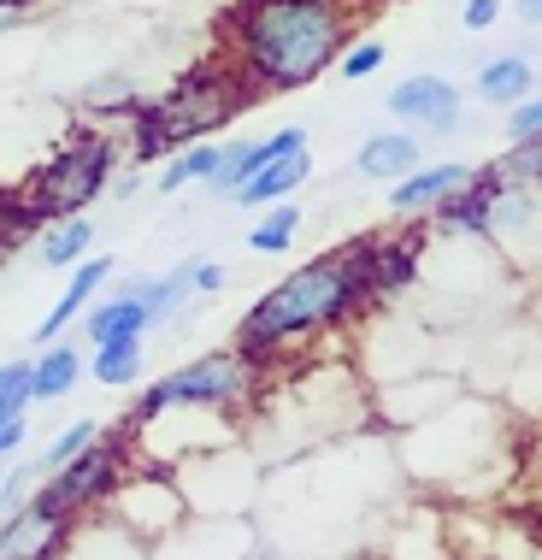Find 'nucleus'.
Returning a JSON list of instances; mask_svg holds the SVG:
<instances>
[{
    "instance_id": "obj_1",
    "label": "nucleus",
    "mask_w": 542,
    "mask_h": 560,
    "mask_svg": "<svg viewBox=\"0 0 542 560\" xmlns=\"http://www.w3.org/2000/svg\"><path fill=\"white\" fill-rule=\"evenodd\" d=\"M366 313L372 295H366V271H360V248H337L271 283L236 319V348L248 360H260L266 372H283L307 348V337H342Z\"/></svg>"
},
{
    "instance_id": "obj_2",
    "label": "nucleus",
    "mask_w": 542,
    "mask_h": 560,
    "mask_svg": "<svg viewBox=\"0 0 542 560\" xmlns=\"http://www.w3.org/2000/svg\"><path fill=\"white\" fill-rule=\"evenodd\" d=\"M349 42L342 0H243L231 12V66L254 95H290L319 83Z\"/></svg>"
},
{
    "instance_id": "obj_3",
    "label": "nucleus",
    "mask_w": 542,
    "mask_h": 560,
    "mask_svg": "<svg viewBox=\"0 0 542 560\" xmlns=\"http://www.w3.org/2000/svg\"><path fill=\"white\" fill-rule=\"evenodd\" d=\"M507 413L472 389L443 401L419 425L401 431V472H413L425 490H455L472 495L490 466H507Z\"/></svg>"
},
{
    "instance_id": "obj_4",
    "label": "nucleus",
    "mask_w": 542,
    "mask_h": 560,
    "mask_svg": "<svg viewBox=\"0 0 542 560\" xmlns=\"http://www.w3.org/2000/svg\"><path fill=\"white\" fill-rule=\"evenodd\" d=\"M254 101L248 78L231 66V59H207V66L184 71L172 89H165L160 101H142V107H130V160L154 165L165 160L172 148L184 142H201V136H213L219 125H231L236 113H243Z\"/></svg>"
},
{
    "instance_id": "obj_5",
    "label": "nucleus",
    "mask_w": 542,
    "mask_h": 560,
    "mask_svg": "<svg viewBox=\"0 0 542 560\" xmlns=\"http://www.w3.org/2000/svg\"><path fill=\"white\" fill-rule=\"evenodd\" d=\"M266 366L248 360L243 348H213V354L189 360V366L160 372L142 396L130 401V419H148L160 407H219V413H254V401H266Z\"/></svg>"
},
{
    "instance_id": "obj_6",
    "label": "nucleus",
    "mask_w": 542,
    "mask_h": 560,
    "mask_svg": "<svg viewBox=\"0 0 542 560\" xmlns=\"http://www.w3.org/2000/svg\"><path fill=\"white\" fill-rule=\"evenodd\" d=\"M113 172H118V136L113 130H78L48 154V165L36 172V184L24 189L19 207L42 231V224L59 219V213H89V207L107 195Z\"/></svg>"
},
{
    "instance_id": "obj_7",
    "label": "nucleus",
    "mask_w": 542,
    "mask_h": 560,
    "mask_svg": "<svg viewBox=\"0 0 542 560\" xmlns=\"http://www.w3.org/2000/svg\"><path fill=\"white\" fill-rule=\"evenodd\" d=\"M177 490H184L189 513H207V520H248L254 502L266 495V454L236 436V443L201 448L189 454L184 466H172Z\"/></svg>"
},
{
    "instance_id": "obj_8",
    "label": "nucleus",
    "mask_w": 542,
    "mask_h": 560,
    "mask_svg": "<svg viewBox=\"0 0 542 560\" xmlns=\"http://www.w3.org/2000/svg\"><path fill=\"white\" fill-rule=\"evenodd\" d=\"M125 466H130V431H125V425H118V436L101 431L83 454H71L66 466H54V472L36 478V490H30V508L48 513V520H66V525H71L78 513H89V508L107 502L113 483L125 478Z\"/></svg>"
},
{
    "instance_id": "obj_9",
    "label": "nucleus",
    "mask_w": 542,
    "mask_h": 560,
    "mask_svg": "<svg viewBox=\"0 0 542 560\" xmlns=\"http://www.w3.org/2000/svg\"><path fill=\"white\" fill-rule=\"evenodd\" d=\"M101 508H107L142 549L172 542L189 520V502H184V490H177V478L160 472V466H125V478L113 483V495Z\"/></svg>"
},
{
    "instance_id": "obj_10",
    "label": "nucleus",
    "mask_w": 542,
    "mask_h": 560,
    "mask_svg": "<svg viewBox=\"0 0 542 560\" xmlns=\"http://www.w3.org/2000/svg\"><path fill=\"white\" fill-rule=\"evenodd\" d=\"M389 118H396L401 130L413 136H455L466 125V95L460 83L436 78V71H413V78H401L396 89H389Z\"/></svg>"
},
{
    "instance_id": "obj_11",
    "label": "nucleus",
    "mask_w": 542,
    "mask_h": 560,
    "mask_svg": "<svg viewBox=\"0 0 542 560\" xmlns=\"http://www.w3.org/2000/svg\"><path fill=\"white\" fill-rule=\"evenodd\" d=\"M495 177H502V172H495ZM484 242H495L514 266L542 271V201L531 189H519V184H507V177H502L495 195H490V236Z\"/></svg>"
},
{
    "instance_id": "obj_12",
    "label": "nucleus",
    "mask_w": 542,
    "mask_h": 560,
    "mask_svg": "<svg viewBox=\"0 0 542 560\" xmlns=\"http://www.w3.org/2000/svg\"><path fill=\"white\" fill-rule=\"evenodd\" d=\"M360 248V271H366V295L372 307H384V301L406 295L425 271H419V260H425V248H419V231L413 236H366L354 242Z\"/></svg>"
},
{
    "instance_id": "obj_13",
    "label": "nucleus",
    "mask_w": 542,
    "mask_h": 560,
    "mask_svg": "<svg viewBox=\"0 0 542 560\" xmlns=\"http://www.w3.org/2000/svg\"><path fill=\"white\" fill-rule=\"evenodd\" d=\"M466 177H472V165L466 160H443V165H425L419 160L406 177H396L389 184V213H396L401 224H425L436 213V201H448Z\"/></svg>"
},
{
    "instance_id": "obj_14",
    "label": "nucleus",
    "mask_w": 542,
    "mask_h": 560,
    "mask_svg": "<svg viewBox=\"0 0 542 560\" xmlns=\"http://www.w3.org/2000/svg\"><path fill=\"white\" fill-rule=\"evenodd\" d=\"M113 271H118V260H107V254H83V260L71 266V283L59 290V301H54L48 313H42V325H36V342H54V337H66V330L83 319V307H89V301H95V295L113 283Z\"/></svg>"
},
{
    "instance_id": "obj_15",
    "label": "nucleus",
    "mask_w": 542,
    "mask_h": 560,
    "mask_svg": "<svg viewBox=\"0 0 542 560\" xmlns=\"http://www.w3.org/2000/svg\"><path fill=\"white\" fill-rule=\"evenodd\" d=\"M307 148L313 142H295V148H283V154L260 160L243 184L231 189V207H271V201H283V195H295L313 177V154H307Z\"/></svg>"
},
{
    "instance_id": "obj_16",
    "label": "nucleus",
    "mask_w": 542,
    "mask_h": 560,
    "mask_svg": "<svg viewBox=\"0 0 542 560\" xmlns=\"http://www.w3.org/2000/svg\"><path fill=\"white\" fill-rule=\"evenodd\" d=\"M154 330V313H148L136 278L118 295H95L83 307V342H113V337H148Z\"/></svg>"
},
{
    "instance_id": "obj_17",
    "label": "nucleus",
    "mask_w": 542,
    "mask_h": 560,
    "mask_svg": "<svg viewBox=\"0 0 542 560\" xmlns=\"http://www.w3.org/2000/svg\"><path fill=\"white\" fill-rule=\"evenodd\" d=\"M66 520H48L36 508H19L0 520V560H48V555H66Z\"/></svg>"
},
{
    "instance_id": "obj_18",
    "label": "nucleus",
    "mask_w": 542,
    "mask_h": 560,
    "mask_svg": "<svg viewBox=\"0 0 542 560\" xmlns=\"http://www.w3.org/2000/svg\"><path fill=\"white\" fill-rule=\"evenodd\" d=\"M419 160H425V136H413V130L396 125V130H378V136H366V142H360L354 172L372 177V184H396V177H406Z\"/></svg>"
},
{
    "instance_id": "obj_19",
    "label": "nucleus",
    "mask_w": 542,
    "mask_h": 560,
    "mask_svg": "<svg viewBox=\"0 0 542 560\" xmlns=\"http://www.w3.org/2000/svg\"><path fill=\"white\" fill-rule=\"evenodd\" d=\"M537 89V66H531V54H495L478 66V78H472V95L484 101V107H514V101H525Z\"/></svg>"
},
{
    "instance_id": "obj_20",
    "label": "nucleus",
    "mask_w": 542,
    "mask_h": 560,
    "mask_svg": "<svg viewBox=\"0 0 542 560\" xmlns=\"http://www.w3.org/2000/svg\"><path fill=\"white\" fill-rule=\"evenodd\" d=\"M83 384V348L78 342H48L30 360V401H66Z\"/></svg>"
},
{
    "instance_id": "obj_21",
    "label": "nucleus",
    "mask_w": 542,
    "mask_h": 560,
    "mask_svg": "<svg viewBox=\"0 0 542 560\" xmlns=\"http://www.w3.org/2000/svg\"><path fill=\"white\" fill-rule=\"evenodd\" d=\"M83 254H95V219H89V213H59V219L42 224L36 260L48 271H71Z\"/></svg>"
},
{
    "instance_id": "obj_22",
    "label": "nucleus",
    "mask_w": 542,
    "mask_h": 560,
    "mask_svg": "<svg viewBox=\"0 0 542 560\" xmlns=\"http://www.w3.org/2000/svg\"><path fill=\"white\" fill-rule=\"evenodd\" d=\"M142 366H148V337H113V342H95V354L83 360V377L125 396V389H136Z\"/></svg>"
},
{
    "instance_id": "obj_23",
    "label": "nucleus",
    "mask_w": 542,
    "mask_h": 560,
    "mask_svg": "<svg viewBox=\"0 0 542 560\" xmlns=\"http://www.w3.org/2000/svg\"><path fill=\"white\" fill-rule=\"evenodd\" d=\"M213 165H219V142H213V136H201V142H184V148H172V154L160 160L154 189L165 195V201H172V195L207 184V177H213Z\"/></svg>"
},
{
    "instance_id": "obj_24",
    "label": "nucleus",
    "mask_w": 542,
    "mask_h": 560,
    "mask_svg": "<svg viewBox=\"0 0 542 560\" xmlns=\"http://www.w3.org/2000/svg\"><path fill=\"white\" fill-rule=\"evenodd\" d=\"M136 290H142L148 313H154V325H172L177 313L195 301V290H189V260H177L165 278H136Z\"/></svg>"
},
{
    "instance_id": "obj_25",
    "label": "nucleus",
    "mask_w": 542,
    "mask_h": 560,
    "mask_svg": "<svg viewBox=\"0 0 542 560\" xmlns=\"http://www.w3.org/2000/svg\"><path fill=\"white\" fill-rule=\"evenodd\" d=\"M301 219H307V213H301L290 195H283V201H271V207H266V219L248 231V248L260 254V260H266V254H290V248H295V236H301Z\"/></svg>"
},
{
    "instance_id": "obj_26",
    "label": "nucleus",
    "mask_w": 542,
    "mask_h": 560,
    "mask_svg": "<svg viewBox=\"0 0 542 560\" xmlns=\"http://www.w3.org/2000/svg\"><path fill=\"white\" fill-rule=\"evenodd\" d=\"M260 160H266V136H254V142H219V165H213V177H207L201 189L231 201V189L243 184V177H248Z\"/></svg>"
},
{
    "instance_id": "obj_27",
    "label": "nucleus",
    "mask_w": 542,
    "mask_h": 560,
    "mask_svg": "<svg viewBox=\"0 0 542 560\" xmlns=\"http://www.w3.org/2000/svg\"><path fill=\"white\" fill-rule=\"evenodd\" d=\"M495 172H502L507 184L531 189L537 201H542V130H537V136H519V142H507V154L495 160Z\"/></svg>"
},
{
    "instance_id": "obj_28",
    "label": "nucleus",
    "mask_w": 542,
    "mask_h": 560,
    "mask_svg": "<svg viewBox=\"0 0 542 560\" xmlns=\"http://www.w3.org/2000/svg\"><path fill=\"white\" fill-rule=\"evenodd\" d=\"M384 59H389V48L378 36H360V42H342V54H337V71L349 83H360V78H378L384 71Z\"/></svg>"
},
{
    "instance_id": "obj_29",
    "label": "nucleus",
    "mask_w": 542,
    "mask_h": 560,
    "mask_svg": "<svg viewBox=\"0 0 542 560\" xmlns=\"http://www.w3.org/2000/svg\"><path fill=\"white\" fill-rule=\"evenodd\" d=\"M95 436H101V419H78V425H66V431H59L48 448H42L36 472H54V466H66L71 454H83L89 443H95Z\"/></svg>"
},
{
    "instance_id": "obj_30",
    "label": "nucleus",
    "mask_w": 542,
    "mask_h": 560,
    "mask_svg": "<svg viewBox=\"0 0 542 560\" xmlns=\"http://www.w3.org/2000/svg\"><path fill=\"white\" fill-rule=\"evenodd\" d=\"M36 460H30V466H12V472L7 478H0V520H7V513H19L24 502H30V490H36Z\"/></svg>"
},
{
    "instance_id": "obj_31",
    "label": "nucleus",
    "mask_w": 542,
    "mask_h": 560,
    "mask_svg": "<svg viewBox=\"0 0 542 560\" xmlns=\"http://www.w3.org/2000/svg\"><path fill=\"white\" fill-rule=\"evenodd\" d=\"M542 130V89H531L525 101L507 107V142H519V136H537Z\"/></svg>"
},
{
    "instance_id": "obj_32",
    "label": "nucleus",
    "mask_w": 542,
    "mask_h": 560,
    "mask_svg": "<svg viewBox=\"0 0 542 560\" xmlns=\"http://www.w3.org/2000/svg\"><path fill=\"white\" fill-rule=\"evenodd\" d=\"M224 283H231V271H224L219 260H201V254H189V290H195V301L219 295Z\"/></svg>"
},
{
    "instance_id": "obj_33",
    "label": "nucleus",
    "mask_w": 542,
    "mask_h": 560,
    "mask_svg": "<svg viewBox=\"0 0 542 560\" xmlns=\"http://www.w3.org/2000/svg\"><path fill=\"white\" fill-rule=\"evenodd\" d=\"M502 0H466V7H460V24L466 30H472V36H484V30H495V24H502Z\"/></svg>"
},
{
    "instance_id": "obj_34",
    "label": "nucleus",
    "mask_w": 542,
    "mask_h": 560,
    "mask_svg": "<svg viewBox=\"0 0 542 560\" xmlns=\"http://www.w3.org/2000/svg\"><path fill=\"white\" fill-rule=\"evenodd\" d=\"M24 436H30V413L7 419V425H0V460H12V454L24 448Z\"/></svg>"
},
{
    "instance_id": "obj_35",
    "label": "nucleus",
    "mask_w": 542,
    "mask_h": 560,
    "mask_svg": "<svg viewBox=\"0 0 542 560\" xmlns=\"http://www.w3.org/2000/svg\"><path fill=\"white\" fill-rule=\"evenodd\" d=\"M514 12H519V24H525V30H542V0H519Z\"/></svg>"
}]
</instances>
